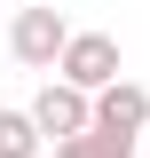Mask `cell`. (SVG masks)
<instances>
[{"mask_svg": "<svg viewBox=\"0 0 150 158\" xmlns=\"http://www.w3.org/2000/svg\"><path fill=\"white\" fill-rule=\"evenodd\" d=\"M56 79L79 87V95H103L111 79H127V71H119V40L111 32H71L63 56H56Z\"/></svg>", "mask_w": 150, "mask_h": 158, "instance_id": "1", "label": "cell"}, {"mask_svg": "<svg viewBox=\"0 0 150 158\" xmlns=\"http://www.w3.org/2000/svg\"><path fill=\"white\" fill-rule=\"evenodd\" d=\"M142 127H150V87L111 79L103 95H87V135H103V142H134Z\"/></svg>", "mask_w": 150, "mask_h": 158, "instance_id": "2", "label": "cell"}, {"mask_svg": "<svg viewBox=\"0 0 150 158\" xmlns=\"http://www.w3.org/2000/svg\"><path fill=\"white\" fill-rule=\"evenodd\" d=\"M63 40H71V24H63L56 8H16V24H8V56L32 63V71H56Z\"/></svg>", "mask_w": 150, "mask_h": 158, "instance_id": "3", "label": "cell"}, {"mask_svg": "<svg viewBox=\"0 0 150 158\" xmlns=\"http://www.w3.org/2000/svg\"><path fill=\"white\" fill-rule=\"evenodd\" d=\"M32 135L40 142H71V135H87V95H79V87H63V79H48V87H40L32 95Z\"/></svg>", "mask_w": 150, "mask_h": 158, "instance_id": "4", "label": "cell"}, {"mask_svg": "<svg viewBox=\"0 0 150 158\" xmlns=\"http://www.w3.org/2000/svg\"><path fill=\"white\" fill-rule=\"evenodd\" d=\"M0 158H40V135L24 111H0Z\"/></svg>", "mask_w": 150, "mask_h": 158, "instance_id": "5", "label": "cell"}, {"mask_svg": "<svg viewBox=\"0 0 150 158\" xmlns=\"http://www.w3.org/2000/svg\"><path fill=\"white\" fill-rule=\"evenodd\" d=\"M56 158H134V142H103V135H71V142H56Z\"/></svg>", "mask_w": 150, "mask_h": 158, "instance_id": "6", "label": "cell"}]
</instances>
